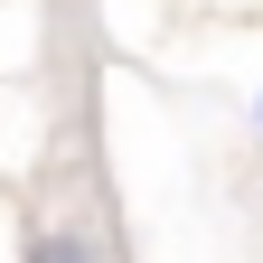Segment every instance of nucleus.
<instances>
[{
    "mask_svg": "<svg viewBox=\"0 0 263 263\" xmlns=\"http://www.w3.org/2000/svg\"><path fill=\"white\" fill-rule=\"evenodd\" d=\"M28 263H85V245H76V235H38V245H28Z\"/></svg>",
    "mask_w": 263,
    "mask_h": 263,
    "instance_id": "obj_1",
    "label": "nucleus"
}]
</instances>
